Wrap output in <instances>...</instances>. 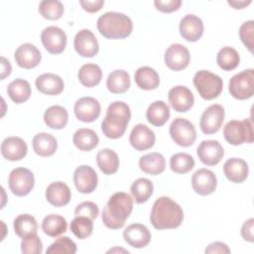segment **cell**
I'll return each mask as SVG.
<instances>
[{
	"instance_id": "6da1fadb",
	"label": "cell",
	"mask_w": 254,
	"mask_h": 254,
	"mask_svg": "<svg viewBox=\"0 0 254 254\" xmlns=\"http://www.w3.org/2000/svg\"><path fill=\"white\" fill-rule=\"evenodd\" d=\"M184 220V211L179 203L169 196L157 198L152 206L150 221L159 230L179 227Z\"/></svg>"
},
{
	"instance_id": "7a4b0ae2",
	"label": "cell",
	"mask_w": 254,
	"mask_h": 254,
	"mask_svg": "<svg viewBox=\"0 0 254 254\" xmlns=\"http://www.w3.org/2000/svg\"><path fill=\"white\" fill-rule=\"evenodd\" d=\"M133 209V198L130 194L118 191L113 193L104 206L101 214L104 225L110 229L122 228Z\"/></svg>"
},
{
	"instance_id": "3957f363",
	"label": "cell",
	"mask_w": 254,
	"mask_h": 254,
	"mask_svg": "<svg viewBox=\"0 0 254 254\" xmlns=\"http://www.w3.org/2000/svg\"><path fill=\"white\" fill-rule=\"evenodd\" d=\"M131 118L130 107L123 101L112 102L101 122V130L105 137L110 139L120 138L126 131Z\"/></svg>"
},
{
	"instance_id": "277c9868",
	"label": "cell",
	"mask_w": 254,
	"mask_h": 254,
	"mask_svg": "<svg viewBox=\"0 0 254 254\" xmlns=\"http://www.w3.org/2000/svg\"><path fill=\"white\" fill-rule=\"evenodd\" d=\"M99 33L106 39H125L133 30L130 17L119 12H106L97 19Z\"/></svg>"
},
{
	"instance_id": "5b68a950",
	"label": "cell",
	"mask_w": 254,
	"mask_h": 254,
	"mask_svg": "<svg viewBox=\"0 0 254 254\" xmlns=\"http://www.w3.org/2000/svg\"><path fill=\"white\" fill-rule=\"evenodd\" d=\"M193 85L201 98L212 100L221 93L223 81L220 76L209 70H198L193 76Z\"/></svg>"
},
{
	"instance_id": "8992f818",
	"label": "cell",
	"mask_w": 254,
	"mask_h": 254,
	"mask_svg": "<svg viewBox=\"0 0 254 254\" xmlns=\"http://www.w3.org/2000/svg\"><path fill=\"white\" fill-rule=\"evenodd\" d=\"M223 135L225 140L233 146H238L245 142L252 143L254 133L251 118H246L242 121L231 120L227 122L223 128Z\"/></svg>"
},
{
	"instance_id": "52a82bcc",
	"label": "cell",
	"mask_w": 254,
	"mask_h": 254,
	"mask_svg": "<svg viewBox=\"0 0 254 254\" xmlns=\"http://www.w3.org/2000/svg\"><path fill=\"white\" fill-rule=\"evenodd\" d=\"M228 90L232 97L245 100L254 94V69L248 68L234 74L228 83Z\"/></svg>"
},
{
	"instance_id": "ba28073f",
	"label": "cell",
	"mask_w": 254,
	"mask_h": 254,
	"mask_svg": "<svg viewBox=\"0 0 254 254\" xmlns=\"http://www.w3.org/2000/svg\"><path fill=\"white\" fill-rule=\"evenodd\" d=\"M9 188L17 196H25L31 192L35 185L33 173L27 168L13 169L8 178Z\"/></svg>"
},
{
	"instance_id": "9c48e42d",
	"label": "cell",
	"mask_w": 254,
	"mask_h": 254,
	"mask_svg": "<svg viewBox=\"0 0 254 254\" xmlns=\"http://www.w3.org/2000/svg\"><path fill=\"white\" fill-rule=\"evenodd\" d=\"M170 135L173 141L182 147H190L196 139L193 124L186 118H176L170 126Z\"/></svg>"
},
{
	"instance_id": "30bf717a",
	"label": "cell",
	"mask_w": 254,
	"mask_h": 254,
	"mask_svg": "<svg viewBox=\"0 0 254 254\" xmlns=\"http://www.w3.org/2000/svg\"><path fill=\"white\" fill-rule=\"evenodd\" d=\"M41 41L44 48L53 55L61 54L66 46V35L63 29L57 26H49L41 33Z\"/></svg>"
},
{
	"instance_id": "8fae6325",
	"label": "cell",
	"mask_w": 254,
	"mask_h": 254,
	"mask_svg": "<svg viewBox=\"0 0 254 254\" xmlns=\"http://www.w3.org/2000/svg\"><path fill=\"white\" fill-rule=\"evenodd\" d=\"M224 108L220 104H212L208 106L201 114L199 127L202 133L206 135L216 133L224 120Z\"/></svg>"
},
{
	"instance_id": "7c38bea8",
	"label": "cell",
	"mask_w": 254,
	"mask_h": 254,
	"mask_svg": "<svg viewBox=\"0 0 254 254\" xmlns=\"http://www.w3.org/2000/svg\"><path fill=\"white\" fill-rule=\"evenodd\" d=\"M75 117L82 122L95 121L101 111L100 103L97 99L90 96H85L77 99L73 106Z\"/></svg>"
},
{
	"instance_id": "4fadbf2b",
	"label": "cell",
	"mask_w": 254,
	"mask_h": 254,
	"mask_svg": "<svg viewBox=\"0 0 254 254\" xmlns=\"http://www.w3.org/2000/svg\"><path fill=\"white\" fill-rule=\"evenodd\" d=\"M73 47L75 52L83 58H92L99 50L96 37L88 29H82L76 33L73 40Z\"/></svg>"
},
{
	"instance_id": "5bb4252c",
	"label": "cell",
	"mask_w": 254,
	"mask_h": 254,
	"mask_svg": "<svg viewBox=\"0 0 254 254\" xmlns=\"http://www.w3.org/2000/svg\"><path fill=\"white\" fill-rule=\"evenodd\" d=\"M165 64L172 70H182L185 69L190 62V55L189 50L181 44L171 45L165 52Z\"/></svg>"
},
{
	"instance_id": "9a60e30c",
	"label": "cell",
	"mask_w": 254,
	"mask_h": 254,
	"mask_svg": "<svg viewBox=\"0 0 254 254\" xmlns=\"http://www.w3.org/2000/svg\"><path fill=\"white\" fill-rule=\"evenodd\" d=\"M73 183L79 192L90 193L97 187V174L90 166L81 165L73 173Z\"/></svg>"
},
{
	"instance_id": "2e32d148",
	"label": "cell",
	"mask_w": 254,
	"mask_h": 254,
	"mask_svg": "<svg viewBox=\"0 0 254 254\" xmlns=\"http://www.w3.org/2000/svg\"><path fill=\"white\" fill-rule=\"evenodd\" d=\"M168 99L172 108L177 112H187L192 107L194 103L192 92L190 89L184 85H177L172 87L169 90Z\"/></svg>"
},
{
	"instance_id": "e0dca14e",
	"label": "cell",
	"mask_w": 254,
	"mask_h": 254,
	"mask_svg": "<svg viewBox=\"0 0 254 254\" xmlns=\"http://www.w3.org/2000/svg\"><path fill=\"white\" fill-rule=\"evenodd\" d=\"M196 154L200 162L204 165L215 166L223 158L224 150L218 141L204 140L198 145Z\"/></svg>"
},
{
	"instance_id": "ac0fdd59",
	"label": "cell",
	"mask_w": 254,
	"mask_h": 254,
	"mask_svg": "<svg viewBox=\"0 0 254 254\" xmlns=\"http://www.w3.org/2000/svg\"><path fill=\"white\" fill-rule=\"evenodd\" d=\"M217 186V179L214 173L207 169L195 171L191 177V187L199 195H208L214 192Z\"/></svg>"
},
{
	"instance_id": "d6986e66",
	"label": "cell",
	"mask_w": 254,
	"mask_h": 254,
	"mask_svg": "<svg viewBox=\"0 0 254 254\" xmlns=\"http://www.w3.org/2000/svg\"><path fill=\"white\" fill-rule=\"evenodd\" d=\"M14 59L20 67L30 69L36 67L40 64L42 55L35 45L25 43L16 49L14 53Z\"/></svg>"
},
{
	"instance_id": "ffe728a7",
	"label": "cell",
	"mask_w": 254,
	"mask_h": 254,
	"mask_svg": "<svg viewBox=\"0 0 254 254\" xmlns=\"http://www.w3.org/2000/svg\"><path fill=\"white\" fill-rule=\"evenodd\" d=\"M156 136L153 130L144 124H137L133 127L129 142L137 151H145L152 148L155 144Z\"/></svg>"
},
{
	"instance_id": "44dd1931",
	"label": "cell",
	"mask_w": 254,
	"mask_h": 254,
	"mask_svg": "<svg viewBox=\"0 0 254 254\" xmlns=\"http://www.w3.org/2000/svg\"><path fill=\"white\" fill-rule=\"evenodd\" d=\"M180 34L188 42L198 41L203 34L201 19L193 14L184 16L180 21Z\"/></svg>"
},
{
	"instance_id": "7402d4cb",
	"label": "cell",
	"mask_w": 254,
	"mask_h": 254,
	"mask_svg": "<svg viewBox=\"0 0 254 254\" xmlns=\"http://www.w3.org/2000/svg\"><path fill=\"white\" fill-rule=\"evenodd\" d=\"M123 237L130 246L134 248H144L151 241V232L146 225L133 223L125 228Z\"/></svg>"
},
{
	"instance_id": "603a6c76",
	"label": "cell",
	"mask_w": 254,
	"mask_h": 254,
	"mask_svg": "<svg viewBox=\"0 0 254 254\" xmlns=\"http://www.w3.org/2000/svg\"><path fill=\"white\" fill-rule=\"evenodd\" d=\"M27 144L20 137H7L1 144V154L8 161H20L27 155Z\"/></svg>"
},
{
	"instance_id": "cb8c5ba5",
	"label": "cell",
	"mask_w": 254,
	"mask_h": 254,
	"mask_svg": "<svg viewBox=\"0 0 254 254\" xmlns=\"http://www.w3.org/2000/svg\"><path fill=\"white\" fill-rule=\"evenodd\" d=\"M47 200L56 207L66 205L71 198V191L68 186L63 182H54L46 190Z\"/></svg>"
},
{
	"instance_id": "d4e9b609",
	"label": "cell",
	"mask_w": 254,
	"mask_h": 254,
	"mask_svg": "<svg viewBox=\"0 0 254 254\" xmlns=\"http://www.w3.org/2000/svg\"><path fill=\"white\" fill-rule=\"evenodd\" d=\"M223 172L228 181L234 184L244 182L248 177V165L240 158H230L223 165Z\"/></svg>"
},
{
	"instance_id": "484cf974",
	"label": "cell",
	"mask_w": 254,
	"mask_h": 254,
	"mask_svg": "<svg viewBox=\"0 0 254 254\" xmlns=\"http://www.w3.org/2000/svg\"><path fill=\"white\" fill-rule=\"evenodd\" d=\"M35 84L40 92L48 95H58L62 93L64 88V83L62 77L51 72L39 75L36 78Z\"/></svg>"
},
{
	"instance_id": "4316f807",
	"label": "cell",
	"mask_w": 254,
	"mask_h": 254,
	"mask_svg": "<svg viewBox=\"0 0 254 254\" xmlns=\"http://www.w3.org/2000/svg\"><path fill=\"white\" fill-rule=\"evenodd\" d=\"M32 145L35 153L41 157H50L54 155L58 149L57 139L52 134L46 132L35 135Z\"/></svg>"
},
{
	"instance_id": "83f0119b",
	"label": "cell",
	"mask_w": 254,
	"mask_h": 254,
	"mask_svg": "<svg viewBox=\"0 0 254 254\" xmlns=\"http://www.w3.org/2000/svg\"><path fill=\"white\" fill-rule=\"evenodd\" d=\"M169 105L163 100H156L151 103L146 111V118L154 126H163L170 118Z\"/></svg>"
},
{
	"instance_id": "f1b7e54d",
	"label": "cell",
	"mask_w": 254,
	"mask_h": 254,
	"mask_svg": "<svg viewBox=\"0 0 254 254\" xmlns=\"http://www.w3.org/2000/svg\"><path fill=\"white\" fill-rule=\"evenodd\" d=\"M136 84L144 90L156 89L160 84L159 73L151 66H141L134 74Z\"/></svg>"
},
{
	"instance_id": "f546056e",
	"label": "cell",
	"mask_w": 254,
	"mask_h": 254,
	"mask_svg": "<svg viewBox=\"0 0 254 254\" xmlns=\"http://www.w3.org/2000/svg\"><path fill=\"white\" fill-rule=\"evenodd\" d=\"M67 110L61 105L50 106L44 113V121L46 125L52 129L60 130L64 128L67 124Z\"/></svg>"
},
{
	"instance_id": "4dcf8cb0",
	"label": "cell",
	"mask_w": 254,
	"mask_h": 254,
	"mask_svg": "<svg viewBox=\"0 0 254 254\" xmlns=\"http://www.w3.org/2000/svg\"><path fill=\"white\" fill-rule=\"evenodd\" d=\"M139 167L146 174L159 175L165 171L166 160L160 153H149L140 158Z\"/></svg>"
},
{
	"instance_id": "1f68e13d",
	"label": "cell",
	"mask_w": 254,
	"mask_h": 254,
	"mask_svg": "<svg viewBox=\"0 0 254 254\" xmlns=\"http://www.w3.org/2000/svg\"><path fill=\"white\" fill-rule=\"evenodd\" d=\"M130 75L124 69H115L111 71L106 79L108 90L115 94L126 92L130 87Z\"/></svg>"
},
{
	"instance_id": "d6a6232c",
	"label": "cell",
	"mask_w": 254,
	"mask_h": 254,
	"mask_svg": "<svg viewBox=\"0 0 254 254\" xmlns=\"http://www.w3.org/2000/svg\"><path fill=\"white\" fill-rule=\"evenodd\" d=\"M72 142L80 151L88 152L98 145L99 138L93 130L88 128H80L73 134Z\"/></svg>"
},
{
	"instance_id": "836d02e7",
	"label": "cell",
	"mask_w": 254,
	"mask_h": 254,
	"mask_svg": "<svg viewBox=\"0 0 254 254\" xmlns=\"http://www.w3.org/2000/svg\"><path fill=\"white\" fill-rule=\"evenodd\" d=\"M14 231L20 238H26L37 234L38 222L36 218L28 213L18 215L13 221Z\"/></svg>"
},
{
	"instance_id": "e575fe53",
	"label": "cell",
	"mask_w": 254,
	"mask_h": 254,
	"mask_svg": "<svg viewBox=\"0 0 254 254\" xmlns=\"http://www.w3.org/2000/svg\"><path fill=\"white\" fill-rule=\"evenodd\" d=\"M96 162L104 175H112L119 168V158L111 149H102L96 155Z\"/></svg>"
},
{
	"instance_id": "d590c367",
	"label": "cell",
	"mask_w": 254,
	"mask_h": 254,
	"mask_svg": "<svg viewBox=\"0 0 254 254\" xmlns=\"http://www.w3.org/2000/svg\"><path fill=\"white\" fill-rule=\"evenodd\" d=\"M77 78L80 83L86 87H93L101 81L102 70L95 64H85L80 66L77 72Z\"/></svg>"
},
{
	"instance_id": "8d00e7d4",
	"label": "cell",
	"mask_w": 254,
	"mask_h": 254,
	"mask_svg": "<svg viewBox=\"0 0 254 254\" xmlns=\"http://www.w3.org/2000/svg\"><path fill=\"white\" fill-rule=\"evenodd\" d=\"M67 222L65 218L59 214H49L42 221V229L50 237H57L66 231Z\"/></svg>"
},
{
	"instance_id": "74e56055",
	"label": "cell",
	"mask_w": 254,
	"mask_h": 254,
	"mask_svg": "<svg viewBox=\"0 0 254 254\" xmlns=\"http://www.w3.org/2000/svg\"><path fill=\"white\" fill-rule=\"evenodd\" d=\"M8 96L15 103H23L31 96L30 83L22 78H16L8 84Z\"/></svg>"
},
{
	"instance_id": "f35d334b",
	"label": "cell",
	"mask_w": 254,
	"mask_h": 254,
	"mask_svg": "<svg viewBox=\"0 0 254 254\" xmlns=\"http://www.w3.org/2000/svg\"><path fill=\"white\" fill-rule=\"evenodd\" d=\"M153 190H154L153 183L146 178L137 179L131 185V188H130L131 194L133 195V198L137 203L146 202L153 194Z\"/></svg>"
},
{
	"instance_id": "ab89813d",
	"label": "cell",
	"mask_w": 254,
	"mask_h": 254,
	"mask_svg": "<svg viewBox=\"0 0 254 254\" xmlns=\"http://www.w3.org/2000/svg\"><path fill=\"white\" fill-rule=\"evenodd\" d=\"M216 63L218 66L223 70H233L238 66L240 63V57L234 48L224 47L218 51L216 56Z\"/></svg>"
},
{
	"instance_id": "60d3db41",
	"label": "cell",
	"mask_w": 254,
	"mask_h": 254,
	"mask_svg": "<svg viewBox=\"0 0 254 254\" xmlns=\"http://www.w3.org/2000/svg\"><path fill=\"white\" fill-rule=\"evenodd\" d=\"M170 167L176 174H186L194 167V159L188 153H177L171 157Z\"/></svg>"
},
{
	"instance_id": "b9f144b4",
	"label": "cell",
	"mask_w": 254,
	"mask_h": 254,
	"mask_svg": "<svg viewBox=\"0 0 254 254\" xmlns=\"http://www.w3.org/2000/svg\"><path fill=\"white\" fill-rule=\"evenodd\" d=\"M70 230L78 239H85L92 234V220L85 216H75L70 222Z\"/></svg>"
},
{
	"instance_id": "7bdbcfd3",
	"label": "cell",
	"mask_w": 254,
	"mask_h": 254,
	"mask_svg": "<svg viewBox=\"0 0 254 254\" xmlns=\"http://www.w3.org/2000/svg\"><path fill=\"white\" fill-rule=\"evenodd\" d=\"M40 14L48 20H58L64 14V5L59 0H44L39 5Z\"/></svg>"
},
{
	"instance_id": "ee69618b",
	"label": "cell",
	"mask_w": 254,
	"mask_h": 254,
	"mask_svg": "<svg viewBox=\"0 0 254 254\" xmlns=\"http://www.w3.org/2000/svg\"><path fill=\"white\" fill-rule=\"evenodd\" d=\"M77 250L76 244L69 237L58 238L46 250L47 254H74Z\"/></svg>"
},
{
	"instance_id": "f6af8a7d",
	"label": "cell",
	"mask_w": 254,
	"mask_h": 254,
	"mask_svg": "<svg viewBox=\"0 0 254 254\" xmlns=\"http://www.w3.org/2000/svg\"><path fill=\"white\" fill-rule=\"evenodd\" d=\"M21 251L24 254H41L43 252V243L37 234L22 238Z\"/></svg>"
},
{
	"instance_id": "bcb514c9",
	"label": "cell",
	"mask_w": 254,
	"mask_h": 254,
	"mask_svg": "<svg viewBox=\"0 0 254 254\" xmlns=\"http://www.w3.org/2000/svg\"><path fill=\"white\" fill-rule=\"evenodd\" d=\"M253 36H254V22L252 20L244 22L239 29V37L244 46L253 53Z\"/></svg>"
},
{
	"instance_id": "7dc6e473",
	"label": "cell",
	"mask_w": 254,
	"mask_h": 254,
	"mask_svg": "<svg viewBox=\"0 0 254 254\" xmlns=\"http://www.w3.org/2000/svg\"><path fill=\"white\" fill-rule=\"evenodd\" d=\"M99 213V208L97 204L92 201H83L79 203L74 210L75 216H85L91 220L95 219Z\"/></svg>"
},
{
	"instance_id": "c3c4849f",
	"label": "cell",
	"mask_w": 254,
	"mask_h": 254,
	"mask_svg": "<svg viewBox=\"0 0 254 254\" xmlns=\"http://www.w3.org/2000/svg\"><path fill=\"white\" fill-rule=\"evenodd\" d=\"M154 5L161 12L172 13L174 11L179 10V8L182 5V1L181 0H167V1L155 0Z\"/></svg>"
},
{
	"instance_id": "681fc988",
	"label": "cell",
	"mask_w": 254,
	"mask_h": 254,
	"mask_svg": "<svg viewBox=\"0 0 254 254\" xmlns=\"http://www.w3.org/2000/svg\"><path fill=\"white\" fill-rule=\"evenodd\" d=\"M253 229H254V218H249L247 219L240 230L241 236L244 240L248 241V242H253L254 241V233H253Z\"/></svg>"
},
{
	"instance_id": "f907efd6",
	"label": "cell",
	"mask_w": 254,
	"mask_h": 254,
	"mask_svg": "<svg viewBox=\"0 0 254 254\" xmlns=\"http://www.w3.org/2000/svg\"><path fill=\"white\" fill-rule=\"evenodd\" d=\"M79 4L86 12L94 13L99 11L103 7L104 1L103 0H80Z\"/></svg>"
},
{
	"instance_id": "816d5d0a",
	"label": "cell",
	"mask_w": 254,
	"mask_h": 254,
	"mask_svg": "<svg viewBox=\"0 0 254 254\" xmlns=\"http://www.w3.org/2000/svg\"><path fill=\"white\" fill-rule=\"evenodd\" d=\"M205 253H219V254H228L230 253V249L227 246V244L220 242V241H215L210 243L204 250Z\"/></svg>"
},
{
	"instance_id": "f5cc1de1",
	"label": "cell",
	"mask_w": 254,
	"mask_h": 254,
	"mask_svg": "<svg viewBox=\"0 0 254 254\" xmlns=\"http://www.w3.org/2000/svg\"><path fill=\"white\" fill-rule=\"evenodd\" d=\"M12 71V66L10 62L4 58L1 57V79H4L6 76H8Z\"/></svg>"
},
{
	"instance_id": "db71d44e",
	"label": "cell",
	"mask_w": 254,
	"mask_h": 254,
	"mask_svg": "<svg viewBox=\"0 0 254 254\" xmlns=\"http://www.w3.org/2000/svg\"><path fill=\"white\" fill-rule=\"evenodd\" d=\"M252 1L251 0H242V1H227V3L232 6L234 9H242L245 6H248Z\"/></svg>"
},
{
	"instance_id": "11a10c76",
	"label": "cell",
	"mask_w": 254,
	"mask_h": 254,
	"mask_svg": "<svg viewBox=\"0 0 254 254\" xmlns=\"http://www.w3.org/2000/svg\"><path fill=\"white\" fill-rule=\"evenodd\" d=\"M115 251H119V252H120V251H122V252H125V253H128V251H127V250H124V249H121V248H119V249H118V248H114V249H110V250H109V251H108V253H109V252H115Z\"/></svg>"
}]
</instances>
